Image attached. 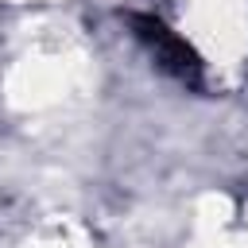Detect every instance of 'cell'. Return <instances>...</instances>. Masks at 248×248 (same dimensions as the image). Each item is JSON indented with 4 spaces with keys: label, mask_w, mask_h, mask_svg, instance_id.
<instances>
[{
    "label": "cell",
    "mask_w": 248,
    "mask_h": 248,
    "mask_svg": "<svg viewBox=\"0 0 248 248\" xmlns=\"http://www.w3.org/2000/svg\"><path fill=\"white\" fill-rule=\"evenodd\" d=\"M128 23L151 46V54L159 58V66L167 74H174L182 85H202V58L194 54V46L182 35H174L159 16H147V12H128Z\"/></svg>",
    "instance_id": "1"
}]
</instances>
